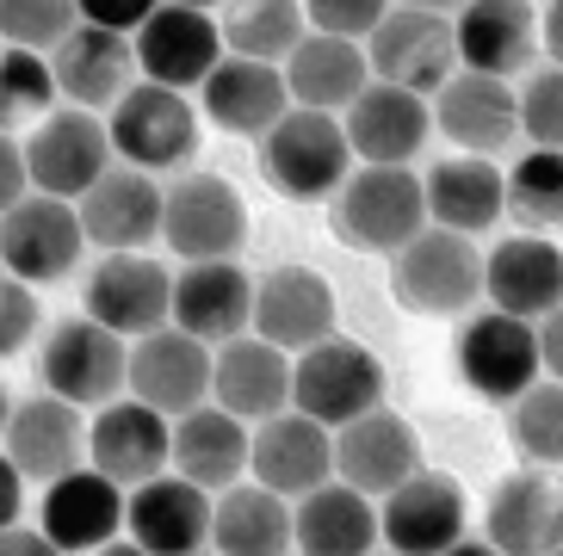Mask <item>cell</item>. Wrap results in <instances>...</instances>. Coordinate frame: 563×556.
Masks as SVG:
<instances>
[{"instance_id":"cell-3","label":"cell","mask_w":563,"mask_h":556,"mask_svg":"<svg viewBox=\"0 0 563 556\" xmlns=\"http://www.w3.org/2000/svg\"><path fill=\"white\" fill-rule=\"evenodd\" d=\"M390 297L415 315H471V303L489 297V254H477L471 235L428 223L402 254H390Z\"/></svg>"},{"instance_id":"cell-9","label":"cell","mask_w":563,"mask_h":556,"mask_svg":"<svg viewBox=\"0 0 563 556\" xmlns=\"http://www.w3.org/2000/svg\"><path fill=\"white\" fill-rule=\"evenodd\" d=\"M25 155H32V186L51 198H87L112 174V124L100 112H51L44 124L25 131Z\"/></svg>"},{"instance_id":"cell-51","label":"cell","mask_w":563,"mask_h":556,"mask_svg":"<svg viewBox=\"0 0 563 556\" xmlns=\"http://www.w3.org/2000/svg\"><path fill=\"white\" fill-rule=\"evenodd\" d=\"M446 556H501V551H496V544H489V538H459V544H452Z\"/></svg>"},{"instance_id":"cell-15","label":"cell","mask_w":563,"mask_h":556,"mask_svg":"<svg viewBox=\"0 0 563 556\" xmlns=\"http://www.w3.org/2000/svg\"><path fill=\"white\" fill-rule=\"evenodd\" d=\"M230 56L223 44V25L199 7H180V0H167L162 13L136 32V63H143V81H162V87H205L217 75V63Z\"/></svg>"},{"instance_id":"cell-45","label":"cell","mask_w":563,"mask_h":556,"mask_svg":"<svg viewBox=\"0 0 563 556\" xmlns=\"http://www.w3.org/2000/svg\"><path fill=\"white\" fill-rule=\"evenodd\" d=\"M37 322H44V315H37V285L7 273V285H0V353H7V359L25 353L32 334H37Z\"/></svg>"},{"instance_id":"cell-43","label":"cell","mask_w":563,"mask_h":556,"mask_svg":"<svg viewBox=\"0 0 563 556\" xmlns=\"http://www.w3.org/2000/svg\"><path fill=\"white\" fill-rule=\"evenodd\" d=\"M520 131L532 136V148H563V68L558 63L527 75V87H520Z\"/></svg>"},{"instance_id":"cell-28","label":"cell","mask_w":563,"mask_h":556,"mask_svg":"<svg viewBox=\"0 0 563 556\" xmlns=\"http://www.w3.org/2000/svg\"><path fill=\"white\" fill-rule=\"evenodd\" d=\"M254 291H261V278H249L235 260L186 266V273H174V327L199 334L205 346L254 334Z\"/></svg>"},{"instance_id":"cell-47","label":"cell","mask_w":563,"mask_h":556,"mask_svg":"<svg viewBox=\"0 0 563 556\" xmlns=\"http://www.w3.org/2000/svg\"><path fill=\"white\" fill-rule=\"evenodd\" d=\"M37 186H32V155H25V131H7L0 136V204L13 211V204H25Z\"/></svg>"},{"instance_id":"cell-56","label":"cell","mask_w":563,"mask_h":556,"mask_svg":"<svg viewBox=\"0 0 563 556\" xmlns=\"http://www.w3.org/2000/svg\"><path fill=\"white\" fill-rule=\"evenodd\" d=\"M199 556H217V551H199Z\"/></svg>"},{"instance_id":"cell-24","label":"cell","mask_w":563,"mask_h":556,"mask_svg":"<svg viewBox=\"0 0 563 556\" xmlns=\"http://www.w3.org/2000/svg\"><path fill=\"white\" fill-rule=\"evenodd\" d=\"M87 458L93 470H106L112 482L136 489V482H150L174 464V421L150 402H136V396H118L93 414V445H87Z\"/></svg>"},{"instance_id":"cell-39","label":"cell","mask_w":563,"mask_h":556,"mask_svg":"<svg viewBox=\"0 0 563 556\" xmlns=\"http://www.w3.org/2000/svg\"><path fill=\"white\" fill-rule=\"evenodd\" d=\"M508 216L527 235L563 230V148H527L508 167Z\"/></svg>"},{"instance_id":"cell-13","label":"cell","mask_w":563,"mask_h":556,"mask_svg":"<svg viewBox=\"0 0 563 556\" xmlns=\"http://www.w3.org/2000/svg\"><path fill=\"white\" fill-rule=\"evenodd\" d=\"M211 377H217V353L199 334H186L174 322L143 334V341H131V396L150 402V409H162L167 421L205 409Z\"/></svg>"},{"instance_id":"cell-31","label":"cell","mask_w":563,"mask_h":556,"mask_svg":"<svg viewBox=\"0 0 563 556\" xmlns=\"http://www.w3.org/2000/svg\"><path fill=\"white\" fill-rule=\"evenodd\" d=\"M459 56L464 68L477 75H496V81H514L539 63V13L532 0H464L459 13Z\"/></svg>"},{"instance_id":"cell-38","label":"cell","mask_w":563,"mask_h":556,"mask_svg":"<svg viewBox=\"0 0 563 556\" xmlns=\"http://www.w3.org/2000/svg\"><path fill=\"white\" fill-rule=\"evenodd\" d=\"M217 25H223L230 56L285 63V56L310 37V7H303V0H223V7H217Z\"/></svg>"},{"instance_id":"cell-44","label":"cell","mask_w":563,"mask_h":556,"mask_svg":"<svg viewBox=\"0 0 563 556\" xmlns=\"http://www.w3.org/2000/svg\"><path fill=\"white\" fill-rule=\"evenodd\" d=\"M310 7V32H329V37H372L384 25V13L397 0H303Z\"/></svg>"},{"instance_id":"cell-14","label":"cell","mask_w":563,"mask_h":556,"mask_svg":"<svg viewBox=\"0 0 563 556\" xmlns=\"http://www.w3.org/2000/svg\"><path fill=\"white\" fill-rule=\"evenodd\" d=\"M87 445H93V421H81V409L63 402V396H51V390L25 396L13 409V421H7V464H19L44 489L93 464Z\"/></svg>"},{"instance_id":"cell-29","label":"cell","mask_w":563,"mask_h":556,"mask_svg":"<svg viewBox=\"0 0 563 556\" xmlns=\"http://www.w3.org/2000/svg\"><path fill=\"white\" fill-rule=\"evenodd\" d=\"M254 334L285 346L291 359L334 334V291L310 266H273L254 291Z\"/></svg>"},{"instance_id":"cell-16","label":"cell","mask_w":563,"mask_h":556,"mask_svg":"<svg viewBox=\"0 0 563 556\" xmlns=\"http://www.w3.org/2000/svg\"><path fill=\"white\" fill-rule=\"evenodd\" d=\"M433 131H446V143H459L464 155H489L496 162L501 148L520 143V93L496 75H477V68H459L440 93H433Z\"/></svg>"},{"instance_id":"cell-50","label":"cell","mask_w":563,"mask_h":556,"mask_svg":"<svg viewBox=\"0 0 563 556\" xmlns=\"http://www.w3.org/2000/svg\"><path fill=\"white\" fill-rule=\"evenodd\" d=\"M539 44H545V63L563 68V0H545V19H539Z\"/></svg>"},{"instance_id":"cell-11","label":"cell","mask_w":563,"mask_h":556,"mask_svg":"<svg viewBox=\"0 0 563 556\" xmlns=\"http://www.w3.org/2000/svg\"><path fill=\"white\" fill-rule=\"evenodd\" d=\"M162 242L174 247L186 266L235 260V254L249 247V204L235 198L230 180H217V174H186V180L167 186Z\"/></svg>"},{"instance_id":"cell-35","label":"cell","mask_w":563,"mask_h":556,"mask_svg":"<svg viewBox=\"0 0 563 556\" xmlns=\"http://www.w3.org/2000/svg\"><path fill=\"white\" fill-rule=\"evenodd\" d=\"M249 458H254V433L230 409L205 402V409L174 421V470L192 476L199 489H217V494L235 489L242 470H249Z\"/></svg>"},{"instance_id":"cell-21","label":"cell","mask_w":563,"mask_h":556,"mask_svg":"<svg viewBox=\"0 0 563 556\" xmlns=\"http://www.w3.org/2000/svg\"><path fill=\"white\" fill-rule=\"evenodd\" d=\"M56 87L68 93V105L81 112H112L118 99L136 87L143 63H136V37L131 32H106V25H75V32L56 44Z\"/></svg>"},{"instance_id":"cell-2","label":"cell","mask_w":563,"mask_h":556,"mask_svg":"<svg viewBox=\"0 0 563 556\" xmlns=\"http://www.w3.org/2000/svg\"><path fill=\"white\" fill-rule=\"evenodd\" d=\"M353 143L347 124L334 112H310V105H291V112L261 136V174L266 186L291 204H329L341 186L353 180Z\"/></svg>"},{"instance_id":"cell-55","label":"cell","mask_w":563,"mask_h":556,"mask_svg":"<svg viewBox=\"0 0 563 556\" xmlns=\"http://www.w3.org/2000/svg\"><path fill=\"white\" fill-rule=\"evenodd\" d=\"M372 556H402V551H390V544H378V551H372Z\"/></svg>"},{"instance_id":"cell-19","label":"cell","mask_w":563,"mask_h":556,"mask_svg":"<svg viewBox=\"0 0 563 556\" xmlns=\"http://www.w3.org/2000/svg\"><path fill=\"white\" fill-rule=\"evenodd\" d=\"M124 520H131V494H124V482H112V476L93 470V464L75 470V476H63V482H51L44 501H37V525H44L68 556L106 551V544L124 532Z\"/></svg>"},{"instance_id":"cell-26","label":"cell","mask_w":563,"mask_h":556,"mask_svg":"<svg viewBox=\"0 0 563 556\" xmlns=\"http://www.w3.org/2000/svg\"><path fill=\"white\" fill-rule=\"evenodd\" d=\"M483 532L501 556H551L563 551V482L545 470H514L489 489Z\"/></svg>"},{"instance_id":"cell-27","label":"cell","mask_w":563,"mask_h":556,"mask_svg":"<svg viewBox=\"0 0 563 556\" xmlns=\"http://www.w3.org/2000/svg\"><path fill=\"white\" fill-rule=\"evenodd\" d=\"M199 105L217 131L230 136H254L261 143L273 124H279L298 99H291V81H285V63H254V56H223L217 75L199 87Z\"/></svg>"},{"instance_id":"cell-17","label":"cell","mask_w":563,"mask_h":556,"mask_svg":"<svg viewBox=\"0 0 563 556\" xmlns=\"http://www.w3.org/2000/svg\"><path fill=\"white\" fill-rule=\"evenodd\" d=\"M415 470H421V433L397 409H372L334 433V476L372 501L397 494Z\"/></svg>"},{"instance_id":"cell-49","label":"cell","mask_w":563,"mask_h":556,"mask_svg":"<svg viewBox=\"0 0 563 556\" xmlns=\"http://www.w3.org/2000/svg\"><path fill=\"white\" fill-rule=\"evenodd\" d=\"M539 353H545V371L563 383V310H551L545 322H539Z\"/></svg>"},{"instance_id":"cell-25","label":"cell","mask_w":563,"mask_h":556,"mask_svg":"<svg viewBox=\"0 0 563 556\" xmlns=\"http://www.w3.org/2000/svg\"><path fill=\"white\" fill-rule=\"evenodd\" d=\"M291 371L298 359L285 346L261 341V334H235L217 346V377H211V402L230 409L235 421H273L291 409Z\"/></svg>"},{"instance_id":"cell-40","label":"cell","mask_w":563,"mask_h":556,"mask_svg":"<svg viewBox=\"0 0 563 556\" xmlns=\"http://www.w3.org/2000/svg\"><path fill=\"white\" fill-rule=\"evenodd\" d=\"M56 63L44 49H19L7 44L0 56V118H7V131H32L44 118L56 112Z\"/></svg>"},{"instance_id":"cell-5","label":"cell","mask_w":563,"mask_h":556,"mask_svg":"<svg viewBox=\"0 0 563 556\" xmlns=\"http://www.w3.org/2000/svg\"><path fill=\"white\" fill-rule=\"evenodd\" d=\"M291 409L310 414L322 426L360 421V414L384 409V365L372 346L347 341V334H329L322 346L298 353V371H291Z\"/></svg>"},{"instance_id":"cell-52","label":"cell","mask_w":563,"mask_h":556,"mask_svg":"<svg viewBox=\"0 0 563 556\" xmlns=\"http://www.w3.org/2000/svg\"><path fill=\"white\" fill-rule=\"evenodd\" d=\"M397 7H421V13H459L464 0H397Z\"/></svg>"},{"instance_id":"cell-1","label":"cell","mask_w":563,"mask_h":556,"mask_svg":"<svg viewBox=\"0 0 563 556\" xmlns=\"http://www.w3.org/2000/svg\"><path fill=\"white\" fill-rule=\"evenodd\" d=\"M428 180L409 167H353V180L329 198V230L353 254H402L415 235L428 230Z\"/></svg>"},{"instance_id":"cell-48","label":"cell","mask_w":563,"mask_h":556,"mask_svg":"<svg viewBox=\"0 0 563 556\" xmlns=\"http://www.w3.org/2000/svg\"><path fill=\"white\" fill-rule=\"evenodd\" d=\"M0 556H68L63 544L51 538V532H44V525H7V538H0Z\"/></svg>"},{"instance_id":"cell-53","label":"cell","mask_w":563,"mask_h":556,"mask_svg":"<svg viewBox=\"0 0 563 556\" xmlns=\"http://www.w3.org/2000/svg\"><path fill=\"white\" fill-rule=\"evenodd\" d=\"M93 556H150V551H143V544H136V538H112V544H106V551H93Z\"/></svg>"},{"instance_id":"cell-10","label":"cell","mask_w":563,"mask_h":556,"mask_svg":"<svg viewBox=\"0 0 563 556\" xmlns=\"http://www.w3.org/2000/svg\"><path fill=\"white\" fill-rule=\"evenodd\" d=\"M87 254V223L75 198H51L32 192L25 204L0 216V260L13 278H32V285H56L81 266Z\"/></svg>"},{"instance_id":"cell-8","label":"cell","mask_w":563,"mask_h":556,"mask_svg":"<svg viewBox=\"0 0 563 556\" xmlns=\"http://www.w3.org/2000/svg\"><path fill=\"white\" fill-rule=\"evenodd\" d=\"M545 353H539V322H520L508 310H477L459 327V377L489 402H520L539 383Z\"/></svg>"},{"instance_id":"cell-42","label":"cell","mask_w":563,"mask_h":556,"mask_svg":"<svg viewBox=\"0 0 563 556\" xmlns=\"http://www.w3.org/2000/svg\"><path fill=\"white\" fill-rule=\"evenodd\" d=\"M75 25H81V0H0V32L19 49L56 56V44H63Z\"/></svg>"},{"instance_id":"cell-12","label":"cell","mask_w":563,"mask_h":556,"mask_svg":"<svg viewBox=\"0 0 563 556\" xmlns=\"http://www.w3.org/2000/svg\"><path fill=\"white\" fill-rule=\"evenodd\" d=\"M81 303L93 322L118 327L124 341H143L174 322V273L150 254H100L81 285Z\"/></svg>"},{"instance_id":"cell-23","label":"cell","mask_w":563,"mask_h":556,"mask_svg":"<svg viewBox=\"0 0 563 556\" xmlns=\"http://www.w3.org/2000/svg\"><path fill=\"white\" fill-rule=\"evenodd\" d=\"M464 489L440 470H415L397 494L378 501L384 520V544L402 556H446L464 538Z\"/></svg>"},{"instance_id":"cell-37","label":"cell","mask_w":563,"mask_h":556,"mask_svg":"<svg viewBox=\"0 0 563 556\" xmlns=\"http://www.w3.org/2000/svg\"><path fill=\"white\" fill-rule=\"evenodd\" d=\"M378 544L384 520L372 508V494H360L341 476L298 501V556H372Z\"/></svg>"},{"instance_id":"cell-7","label":"cell","mask_w":563,"mask_h":556,"mask_svg":"<svg viewBox=\"0 0 563 556\" xmlns=\"http://www.w3.org/2000/svg\"><path fill=\"white\" fill-rule=\"evenodd\" d=\"M365 56H372V75L378 81H397V87L428 93V99L464 68L452 13H421V7H390L384 25L365 37Z\"/></svg>"},{"instance_id":"cell-36","label":"cell","mask_w":563,"mask_h":556,"mask_svg":"<svg viewBox=\"0 0 563 556\" xmlns=\"http://www.w3.org/2000/svg\"><path fill=\"white\" fill-rule=\"evenodd\" d=\"M421 180H428V216L440 230L477 235L508 216V174L489 155H452V162H440Z\"/></svg>"},{"instance_id":"cell-22","label":"cell","mask_w":563,"mask_h":556,"mask_svg":"<svg viewBox=\"0 0 563 556\" xmlns=\"http://www.w3.org/2000/svg\"><path fill=\"white\" fill-rule=\"evenodd\" d=\"M433 131V99L397 81H372L347 105V143L365 167H409Z\"/></svg>"},{"instance_id":"cell-30","label":"cell","mask_w":563,"mask_h":556,"mask_svg":"<svg viewBox=\"0 0 563 556\" xmlns=\"http://www.w3.org/2000/svg\"><path fill=\"white\" fill-rule=\"evenodd\" d=\"M81 204V223H87V242L100 254H143V247L162 235V216H167V192L143 174V167H112L100 186Z\"/></svg>"},{"instance_id":"cell-4","label":"cell","mask_w":563,"mask_h":556,"mask_svg":"<svg viewBox=\"0 0 563 556\" xmlns=\"http://www.w3.org/2000/svg\"><path fill=\"white\" fill-rule=\"evenodd\" d=\"M37 377H44V390L75 402V409H106L118 396H131V341L93 315H68L44 334Z\"/></svg>"},{"instance_id":"cell-41","label":"cell","mask_w":563,"mask_h":556,"mask_svg":"<svg viewBox=\"0 0 563 556\" xmlns=\"http://www.w3.org/2000/svg\"><path fill=\"white\" fill-rule=\"evenodd\" d=\"M508 433H514V452L539 470H558L563 464V383L558 377H539L520 402H508Z\"/></svg>"},{"instance_id":"cell-34","label":"cell","mask_w":563,"mask_h":556,"mask_svg":"<svg viewBox=\"0 0 563 556\" xmlns=\"http://www.w3.org/2000/svg\"><path fill=\"white\" fill-rule=\"evenodd\" d=\"M285 81H291V99L310 105V112H347L365 87L378 81L372 75V56L353 37H329L310 32L291 56H285Z\"/></svg>"},{"instance_id":"cell-32","label":"cell","mask_w":563,"mask_h":556,"mask_svg":"<svg viewBox=\"0 0 563 556\" xmlns=\"http://www.w3.org/2000/svg\"><path fill=\"white\" fill-rule=\"evenodd\" d=\"M489 303L520 322L563 310V247L551 235H508L489 247Z\"/></svg>"},{"instance_id":"cell-57","label":"cell","mask_w":563,"mask_h":556,"mask_svg":"<svg viewBox=\"0 0 563 556\" xmlns=\"http://www.w3.org/2000/svg\"><path fill=\"white\" fill-rule=\"evenodd\" d=\"M551 556H563V551H551Z\"/></svg>"},{"instance_id":"cell-33","label":"cell","mask_w":563,"mask_h":556,"mask_svg":"<svg viewBox=\"0 0 563 556\" xmlns=\"http://www.w3.org/2000/svg\"><path fill=\"white\" fill-rule=\"evenodd\" d=\"M211 551L217 556H291L298 551V508L285 494H273L266 482H235V489L217 494Z\"/></svg>"},{"instance_id":"cell-18","label":"cell","mask_w":563,"mask_h":556,"mask_svg":"<svg viewBox=\"0 0 563 556\" xmlns=\"http://www.w3.org/2000/svg\"><path fill=\"white\" fill-rule=\"evenodd\" d=\"M211 520H217V501L211 489H199L192 476H150L131 489V532L150 556H199L211 544Z\"/></svg>"},{"instance_id":"cell-54","label":"cell","mask_w":563,"mask_h":556,"mask_svg":"<svg viewBox=\"0 0 563 556\" xmlns=\"http://www.w3.org/2000/svg\"><path fill=\"white\" fill-rule=\"evenodd\" d=\"M180 7H199V13H217V7H223V0H180Z\"/></svg>"},{"instance_id":"cell-6","label":"cell","mask_w":563,"mask_h":556,"mask_svg":"<svg viewBox=\"0 0 563 556\" xmlns=\"http://www.w3.org/2000/svg\"><path fill=\"white\" fill-rule=\"evenodd\" d=\"M106 124H112V148L124 155V167H143V174H174L199 155V112L180 87L136 81L106 112Z\"/></svg>"},{"instance_id":"cell-46","label":"cell","mask_w":563,"mask_h":556,"mask_svg":"<svg viewBox=\"0 0 563 556\" xmlns=\"http://www.w3.org/2000/svg\"><path fill=\"white\" fill-rule=\"evenodd\" d=\"M167 0H81V19L87 25H106V32H143Z\"/></svg>"},{"instance_id":"cell-20","label":"cell","mask_w":563,"mask_h":556,"mask_svg":"<svg viewBox=\"0 0 563 556\" xmlns=\"http://www.w3.org/2000/svg\"><path fill=\"white\" fill-rule=\"evenodd\" d=\"M254 482H266L285 501H303L322 482H334V433L310 414L285 409L273 421L254 426V458H249Z\"/></svg>"}]
</instances>
